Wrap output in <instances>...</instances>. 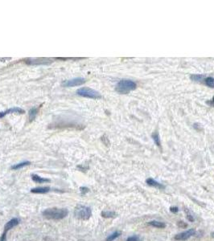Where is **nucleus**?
Segmentation results:
<instances>
[{
	"mask_svg": "<svg viewBox=\"0 0 214 241\" xmlns=\"http://www.w3.org/2000/svg\"><path fill=\"white\" fill-rule=\"evenodd\" d=\"M69 211L65 208H48L43 211V216L48 220H60L68 216Z\"/></svg>",
	"mask_w": 214,
	"mask_h": 241,
	"instance_id": "1",
	"label": "nucleus"
},
{
	"mask_svg": "<svg viewBox=\"0 0 214 241\" xmlns=\"http://www.w3.org/2000/svg\"><path fill=\"white\" fill-rule=\"evenodd\" d=\"M136 83L129 79H123L118 81L115 87V91L119 94H127L136 89Z\"/></svg>",
	"mask_w": 214,
	"mask_h": 241,
	"instance_id": "2",
	"label": "nucleus"
},
{
	"mask_svg": "<svg viewBox=\"0 0 214 241\" xmlns=\"http://www.w3.org/2000/svg\"><path fill=\"white\" fill-rule=\"evenodd\" d=\"M77 94L82 97H86L89 99H101L102 95L101 93L94 89H90L88 87H82L77 91Z\"/></svg>",
	"mask_w": 214,
	"mask_h": 241,
	"instance_id": "3",
	"label": "nucleus"
},
{
	"mask_svg": "<svg viewBox=\"0 0 214 241\" xmlns=\"http://www.w3.org/2000/svg\"><path fill=\"white\" fill-rule=\"evenodd\" d=\"M75 216L82 220H88L92 216L91 209L86 206L77 205L74 210Z\"/></svg>",
	"mask_w": 214,
	"mask_h": 241,
	"instance_id": "4",
	"label": "nucleus"
},
{
	"mask_svg": "<svg viewBox=\"0 0 214 241\" xmlns=\"http://www.w3.org/2000/svg\"><path fill=\"white\" fill-rule=\"evenodd\" d=\"M86 82L85 79L82 78V77H77V78L71 79V80H68L64 82L63 86L64 87H76V86H80L84 84Z\"/></svg>",
	"mask_w": 214,
	"mask_h": 241,
	"instance_id": "5",
	"label": "nucleus"
},
{
	"mask_svg": "<svg viewBox=\"0 0 214 241\" xmlns=\"http://www.w3.org/2000/svg\"><path fill=\"white\" fill-rule=\"evenodd\" d=\"M195 233H196L195 229H189V230L186 231H184V232H181V233L176 235L174 239L178 241L186 240L188 239H189L191 236H193Z\"/></svg>",
	"mask_w": 214,
	"mask_h": 241,
	"instance_id": "6",
	"label": "nucleus"
},
{
	"mask_svg": "<svg viewBox=\"0 0 214 241\" xmlns=\"http://www.w3.org/2000/svg\"><path fill=\"white\" fill-rule=\"evenodd\" d=\"M25 113V111L24 109H22L21 108L19 107H13L11 109H8L7 110H5L3 112H0V119L4 117L6 115L11 114H24Z\"/></svg>",
	"mask_w": 214,
	"mask_h": 241,
	"instance_id": "7",
	"label": "nucleus"
},
{
	"mask_svg": "<svg viewBox=\"0 0 214 241\" xmlns=\"http://www.w3.org/2000/svg\"><path fill=\"white\" fill-rule=\"evenodd\" d=\"M18 224H19V220L16 219V218L12 219V220H11L10 221H8V222L5 224V227H4V231H8L9 230H11V228L16 227Z\"/></svg>",
	"mask_w": 214,
	"mask_h": 241,
	"instance_id": "8",
	"label": "nucleus"
},
{
	"mask_svg": "<svg viewBox=\"0 0 214 241\" xmlns=\"http://www.w3.org/2000/svg\"><path fill=\"white\" fill-rule=\"evenodd\" d=\"M52 63V61H46V59H32L30 60V62L27 61V64H32V65H37V64H49Z\"/></svg>",
	"mask_w": 214,
	"mask_h": 241,
	"instance_id": "9",
	"label": "nucleus"
},
{
	"mask_svg": "<svg viewBox=\"0 0 214 241\" xmlns=\"http://www.w3.org/2000/svg\"><path fill=\"white\" fill-rule=\"evenodd\" d=\"M50 191V187H40L32 188L31 192L33 194H46Z\"/></svg>",
	"mask_w": 214,
	"mask_h": 241,
	"instance_id": "10",
	"label": "nucleus"
},
{
	"mask_svg": "<svg viewBox=\"0 0 214 241\" xmlns=\"http://www.w3.org/2000/svg\"><path fill=\"white\" fill-rule=\"evenodd\" d=\"M146 182H147L148 186H150V187L159 188V189H163V188H164V186H163V185H162L161 183H159V182L154 180L153 178H148Z\"/></svg>",
	"mask_w": 214,
	"mask_h": 241,
	"instance_id": "11",
	"label": "nucleus"
},
{
	"mask_svg": "<svg viewBox=\"0 0 214 241\" xmlns=\"http://www.w3.org/2000/svg\"><path fill=\"white\" fill-rule=\"evenodd\" d=\"M30 164H31V163H30L29 161H24V162H21V163H17V164H15V165H13V166L11 167V170H19V169L24 168V167L29 166Z\"/></svg>",
	"mask_w": 214,
	"mask_h": 241,
	"instance_id": "12",
	"label": "nucleus"
},
{
	"mask_svg": "<svg viewBox=\"0 0 214 241\" xmlns=\"http://www.w3.org/2000/svg\"><path fill=\"white\" fill-rule=\"evenodd\" d=\"M38 114V109L36 107H33L31 109L29 110V113H28V116H29V121L32 122L33 121L35 120V117L37 116Z\"/></svg>",
	"mask_w": 214,
	"mask_h": 241,
	"instance_id": "13",
	"label": "nucleus"
},
{
	"mask_svg": "<svg viewBox=\"0 0 214 241\" xmlns=\"http://www.w3.org/2000/svg\"><path fill=\"white\" fill-rule=\"evenodd\" d=\"M32 180L34 181L35 182H36V183H43V182H49V179H48V178H42L40 177V176H39V175H37V174H32Z\"/></svg>",
	"mask_w": 214,
	"mask_h": 241,
	"instance_id": "14",
	"label": "nucleus"
},
{
	"mask_svg": "<svg viewBox=\"0 0 214 241\" xmlns=\"http://www.w3.org/2000/svg\"><path fill=\"white\" fill-rule=\"evenodd\" d=\"M151 137H152V139H153V141L155 143V145L159 146V147H161V140H160V137H159L158 131H154L152 134Z\"/></svg>",
	"mask_w": 214,
	"mask_h": 241,
	"instance_id": "15",
	"label": "nucleus"
},
{
	"mask_svg": "<svg viewBox=\"0 0 214 241\" xmlns=\"http://www.w3.org/2000/svg\"><path fill=\"white\" fill-rule=\"evenodd\" d=\"M148 224L152 226V227H156V228H164L166 227V224L164 223L159 222V221H156V220H152L151 222H149Z\"/></svg>",
	"mask_w": 214,
	"mask_h": 241,
	"instance_id": "16",
	"label": "nucleus"
},
{
	"mask_svg": "<svg viewBox=\"0 0 214 241\" xmlns=\"http://www.w3.org/2000/svg\"><path fill=\"white\" fill-rule=\"evenodd\" d=\"M102 216L104 218H114L117 216V214L111 211H105L102 212Z\"/></svg>",
	"mask_w": 214,
	"mask_h": 241,
	"instance_id": "17",
	"label": "nucleus"
},
{
	"mask_svg": "<svg viewBox=\"0 0 214 241\" xmlns=\"http://www.w3.org/2000/svg\"><path fill=\"white\" fill-rule=\"evenodd\" d=\"M190 79H191L192 81H201L203 79H204V76L200 74H193L191 75Z\"/></svg>",
	"mask_w": 214,
	"mask_h": 241,
	"instance_id": "18",
	"label": "nucleus"
},
{
	"mask_svg": "<svg viewBox=\"0 0 214 241\" xmlns=\"http://www.w3.org/2000/svg\"><path fill=\"white\" fill-rule=\"evenodd\" d=\"M120 235H121L120 231H115V232H114L111 235H109V236L106 238V240L105 241H114L118 237H119Z\"/></svg>",
	"mask_w": 214,
	"mask_h": 241,
	"instance_id": "19",
	"label": "nucleus"
},
{
	"mask_svg": "<svg viewBox=\"0 0 214 241\" xmlns=\"http://www.w3.org/2000/svg\"><path fill=\"white\" fill-rule=\"evenodd\" d=\"M204 82H205V85H207L208 87L209 88H214V78L213 77H207V78L204 79Z\"/></svg>",
	"mask_w": 214,
	"mask_h": 241,
	"instance_id": "20",
	"label": "nucleus"
},
{
	"mask_svg": "<svg viewBox=\"0 0 214 241\" xmlns=\"http://www.w3.org/2000/svg\"><path fill=\"white\" fill-rule=\"evenodd\" d=\"M126 241H142V240L138 235H133V236H130V237L128 238Z\"/></svg>",
	"mask_w": 214,
	"mask_h": 241,
	"instance_id": "21",
	"label": "nucleus"
},
{
	"mask_svg": "<svg viewBox=\"0 0 214 241\" xmlns=\"http://www.w3.org/2000/svg\"><path fill=\"white\" fill-rule=\"evenodd\" d=\"M0 241H7V231H4L0 237Z\"/></svg>",
	"mask_w": 214,
	"mask_h": 241,
	"instance_id": "22",
	"label": "nucleus"
},
{
	"mask_svg": "<svg viewBox=\"0 0 214 241\" xmlns=\"http://www.w3.org/2000/svg\"><path fill=\"white\" fill-rule=\"evenodd\" d=\"M80 190H81V192L83 194V195H84V194H86L87 192H89V188L88 187H81L80 188Z\"/></svg>",
	"mask_w": 214,
	"mask_h": 241,
	"instance_id": "23",
	"label": "nucleus"
},
{
	"mask_svg": "<svg viewBox=\"0 0 214 241\" xmlns=\"http://www.w3.org/2000/svg\"><path fill=\"white\" fill-rule=\"evenodd\" d=\"M170 211H171L172 213H176L178 212L179 209H178V207H172L170 208Z\"/></svg>",
	"mask_w": 214,
	"mask_h": 241,
	"instance_id": "24",
	"label": "nucleus"
},
{
	"mask_svg": "<svg viewBox=\"0 0 214 241\" xmlns=\"http://www.w3.org/2000/svg\"><path fill=\"white\" fill-rule=\"evenodd\" d=\"M182 225L184 227H185L187 226V225H186V224H185V223H183V222H179V226H180V227H182Z\"/></svg>",
	"mask_w": 214,
	"mask_h": 241,
	"instance_id": "25",
	"label": "nucleus"
},
{
	"mask_svg": "<svg viewBox=\"0 0 214 241\" xmlns=\"http://www.w3.org/2000/svg\"><path fill=\"white\" fill-rule=\"evenodd\" d=\"M188 220H189L190 221H191V222H193V217L191 216H188Z\"/></svg>",
	"mask_w": 214,
	"mask_h": 241,
	"instance_id": "26",
	"label": "nucleus"
},
{
	"mask_svg": "<svg viewBox=\"0 0 214 241\" xmlns=\"http://www.w3.org/2000/svg\"><path fill=\"white\" fill-rule=\"evenodd\" d=\"M212 103L214 104V96H213V100H212Z\"/></svg>",
	"mask_w": 214,
	"mask_h": 241,
	"instance_id": "27",
	"label": "nucleus"
}]
</instances>
